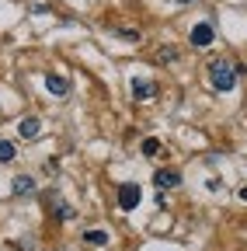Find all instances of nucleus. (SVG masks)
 <instances>
[{"instance_id":"nucleus-4","label":"nucleus","mask_w":247,"mask_h":251,"mask_svg":"<svg viewBox=\"0 0 247 251\" xmlns=\"http://www.w3.org/2000/svg\"><path fill=\"white\" fill-rule=\"evenodd\" d=\"M212 42H216V31H212L209 21H202V25L192 28V46H195V49H209Z\"/></svg>"},{"instance_id":"nucleus-10","label":"nucleus","mask_w":247,"mask_h":251,"mask_svg":"<svg viewBox=\"0 0 247 251\" xmlns=\"http://www.w3.org/2000/svg\"><path fill=\"white\" fill-rule=\"evenodd\" d=\"M108 237H112L108 230H87V234H84V241H87L90 248H105V244H108Z\"/></svg>"},{"instance_id":"nucleus-9","label":"nucleus","mask_w":247,"mask_h":251,"mask_svg":"<svg viewBox=\"0 0 247 251\" xmlns=\"http://www.w3.org/2000/svg\"><path fill=\"white\" fill-rule=\"evenodd\" d=\"M133 98L136 101H150L153 98V84L150 80H133Z\"/></svg>"},{"instance_id":"nucleus-12","label":"nucleus","mask_w":247,"mask_h":251,"mask_svg":"<svg viewBox=\"0 0 247 251\" xmlns=\"http://www.w3.org/2000/svg\"><path fill=\"white\" fill-rule=\"evenodd\" d=\"M160 150V140H143V157H157Z\"/></svg>"},{"instance_id":"nucleus-11","label":"nucleus","mask_w":247,"mask_h":251,"mask_svg":"<svg viewBox=\"0 0 247 251\" xmlns=\"http://www.w3.org/2000/svg\"><path fill=\"white\" fill-rule=\"evenodd\" d=\"M11 161H14V143L0 140V164H11Z\"/></svg>"},{"instance_id":"nucleus-1","label":"nucleus","mask_w":247,"mask_h":251,"mask_svg":"<svg viewBox=\"0 0 247 251\" xmlns=\"http://www.w3.org/2000/svg\"><path fill=\"white\" fill-rule=\"evenodd\" d=\"M209 80H212L216 91H233V84H237V70L230 67L226 59H212V63H209Z\"/></svg>"},{"instance_id":"nucleus-2","label":"nucleus","mask_w":247,"mask_h":251,"mask_svg":"<svg viewBox=\"0 0 247 251\" xmlns=\"http://www.w3.org/2000/svg\"><path fill=\"white\" fill-rule=\"evenodd\" d=\"M139 199H143V192H139V185H136V181L118 185V209H136Z\"/></svg>"},{"instance_id":"nucleus-6","label":"nucleus","mask_w":247,"mask_h":251,"mask_svg":"<svg viewBox=\"0 0 247 251\" xmlns=\"http://www.w3.org/2000/svg\"><path fill=\"white\" fill-rule=\"evenodd\" d=\"M45 87H49V94H56V98H67L70 94V80L59 77V74H45Z\"/></svg>"},{"instance_id":"nucleus-5","label":"nucleus","mask_w":247,"mask_h":251,"mask_svg":"<svg viewBox=\"0 0 247 251\" xmlns=\"http://www.w3.org/2000/svg\"><path fill=\"white\" fill-rule=\"evenodd\" d=\"M153 185H157V192H167V188H178L181 185V175L174 168H164V171L153 175Z\"/></svg>"},{"instance_id":"nucleus-7","label":"nucleus","mask_w":247,"mask_h":251,"mask_svg":"<svg viewBox=\"0 0 247 251\" xmlns=\"http://www.w3.org/2000/svg\"><path fill=\"white\" fill-rule=\"evenodd\" d=\"M39 133H42V122H39L35 115H28V119L18 122V136H21V140H35Z\"/></svg>"},{"instance_id":"nucleus-13","label":"nucleus","mask_w":247,"mask_h":251,"mask_svg":"<svg viewBox=\"0 0 247 251\" xmlns=\"http://www.w3.org/2000/svg\"><path fill=\"white\" fill-rule=\"evenodd\" d=\"M118 39H126V42H139V31H136V28H118Z\"/></svg>"},{"instance_id":"nucleus-15","label":"nucleus","mask_w":247,"mask_h":251,"mask_svg":"<svg viewBox=\"0 0 247 251\" xmlns=\"http://www.w3.org/2000/svg\"><path fill=\"white\" fill-rule=\"evenodd\" d=\"M178 4H192V0H178Z\"/></svg>"},{"instance_id":"nucleus-14","label":"nucleus","mask_w":247,"mask_h":251,"mask_svg":"<svg viewBox=\"0 0 247 251\" xmlns=\"http://www.w3.org/2000/svg\"><path fill=\"white\" fill-rule=\"evenodd\" d=\"M237 196H240V199H244V202H247V188H240V192H237Z\"/></svg>"},{"instance_id":"nucleus-8","label":"nucleus","mask_w":247,"mask_h":251,"mask_svg":"<svg viewBox=\"0 0 247 251\" xmlns=\"http://www.w3.org/2000/svg\"><path fill=\"white\" fill-rule=\"evenodd\" d=\"M11 192L14 196H35V178L32 175H18L14 185H11Z\"/></svg>"},{"instance_id":"nucleus-3","label":"nucleus","mask_w":247,"mask_h":251,"mask_svg":"<svg viewBox=\"0 0 247 251\" xmlns=\"http://www.w3.org/2000/svg\"><path fill=\"white\" fill-rule=\"evenodd\" d=\"M45 213H52L56 220H73V206H67L63 199H59V192L45 196Z\"/></svg>"}]
</instances>
